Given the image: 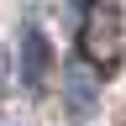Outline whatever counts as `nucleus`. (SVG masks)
I'll use <instances>...</instances> for the list:
<instances>
[{
	"mask_svg": "<svg viewBox=\"0 0 126 126\" xmlns=\"http://www.w3.org/2000/svg\"><path fill=\"white\" fill-rule=\"evenodd\" d=\"M121 11L116 5H89L84 11V26H79V63L94 74V79H110L121 68Z\"/></svg>",
	"mask_w": 126,
	"mask_h": 126,
	"instance_id": "obj_1",
	"label": "nucleus"
},
{
	"mask_svg": "<svg viewBox=\"0 0 126 126\" xmlns=\"http://www.w3.org/2000/svg\"><path fill=\"white\" fill-rule=\"evenodd\" d=\"M16 74H21V84L32 94L47 89V74H53V42H47L42 26H21V63H16Z\"/></svg>",
	"mask_w": 126,
	"mask_h": 126,
	"instance_id": "obj_2",
	"label": "nucleus"
},
{
	"mask_svg": "<svg viewBox=\"0 0 126 126\" xmlns=\"http://www.w3.org/2000/svg\"><path fill=\"white\" fill-rule=\"evenodd\" d=\"M63 89H68L74 116H89V110H94V89H100V79H94V74H63Z\"/></svg>",
	"mask_w": 126,
	"mask_h": 126,
	"instance_id": "obj_3",
	"label": "nucleus"
},
{
	"mask_svg": "<svg viewBox=\"0 0 126 126\" xmlns=\"http://www.w3.org/2000/svg\"><path fill=\"white\" fill-rule=\"evenodd\" d=\"M0 74H5V53H0Z\"/></svg>",
	"mask_w": 126,
	"mask_h": 126,
	"instance_id": "obj_4",
	"label": "nucleus"
}]
</instances>
